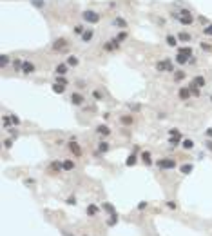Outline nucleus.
I'll return each mask as SVG.
<instances>
[{
	"instance_id": "1",
	"label": "nucleus",
	"mask_w": 212,
	"mask_h": 236,
	"mask_svg": "<svg viewBox=\"0 0 212 236\" xmlns=\"http://www.w3.org/2000/svg\"><path fill=\"white\" fill-rule=\"evenodd\" d=\"M176 20H180L183 25H191L192 22H194V16H192V13L189 11V9H181V13L180 15H172Z\"/></svg>"
},
{
	"instance_id": "2",
	"label": "nucleus",
	"mask_w": 212,
	"mask_h": 236,
	"mask_svg": "<svg viewBox=\"0 0 212 236\" xmlns=\"http://www.w3.org/2000/svg\"><path fill=\"white\" fill-rule=\"evenodd\" d=\"M156 69L158 71H169V73H172L174 71V64H172L171 58H165V60H160L156 64Z\"/></svg>"
},
{
	"instance_id": "3",
	"label": "nucleus",
	"mask_w": 212,
	"mask_h": 236,
	"mask_svg": "<svg viewBox=\"0 0 212 236\" xmlns=\"http://www.w3.org/2000/svg\"><path fill=\"white\" fill-rule=\"evenodd\" d=\"M82 18H83L85 22H91V24H96V22H100V15H98L96 11H91V9H87V11H83V15H82Z\"/></svg>"
},
{
	"instance_id": "4",
	"label": "nucleus",
	"mask_w": 212,
	"mask_h": 236,
	"mask_svg": "<svg viewBox=\"0 0 212 236\" xmlns=\"http://www.w3.org/2000/svg\"><path fill=\"white\" fill-rule=\"evenodd\" d=\"M156 165H158L160 169H174L178 164H176V160H172V158H163V160H158Z\"/></svg>"
},
{
	"instance_id": "5",
	"label": "nucleus",
	"mask_w": 212,
	"mask_h": 236,
	"mask_svg": "<svg viewBox=\"0 0 212 236\" xmlns=\"http://www.w3.org/2000/svg\"><path fill=\"white\" fill-rule=\"evenodd\" d=\"M71 104H73V105H83V104H85V98H83L80 93H71Z\"/></svg>"
},
{
	"instance_id": "6",
	"label": "nucleus",
	"mask_w": 212,
	"mask_h": 236,
	"mask_svg": "<svg viewBox=\"0 0 212 236\" xmlns=\"http://www.w3.org/2000/svg\"><path fill=\"white\" fill-rule=\"evenodd\" d=\"M118 47H120V40H118V38H113V40H109V42L103 44V49H105V51H113V49H118Z\"/></svg>"
},
{
	"instance_id": "7",
	"label": "nucleus",
	"mask_w": 212,
	"mask_h": 236,
	"mask_svg": "<svg viewBox=\"0 0 212 236\" xmlns=\"http://www.w3.org/2000/svg\"><path fill=\"white\" fill-rule=\"evenodd\" d=\"M65 45H67V40H65V38H58V40L53 42V49H54V51H62V49H65Z\"/></svg>"
},
{
	"instance_id": "8",
	"label": "nucleus",
	"mask_w": 212,
	"mask_h": 236,
	"mask_svg": "<svg viewBox=\"0 0 212 236\" xmlns=\"http://www.w3.org/2000/svg\"><path fill=\"white\" fill-rule=\"evenodd\" d=\"M181 140V133L178 129H171V145H176Z\"/></svg>"
},
{
	"instance_id": "9",
	"label": "nucleus",
	"mask_w": 212,
	"mask_h": 236,
	"mask_svg": "<svg viewBox=\"0 0 212 236\" xmlns=\"http://www.w3.org/2000/svg\"><path fill=\"white\" fill-rule=\"evenodd\" d=\"M22 73H25V75L34 73V64H33V62H29V60H25V62H24V65H22Z\"/></svg>"
},
{
	"instance_id": "10",
	"label": "nucleus",
	"mask_w": 212,
	"mask_h": 236,
	"mask_svg": "<svg viewBox=\"0 0 212 236\" xmlns=\"http://www.w3.org/2000/svg\"><path fill=\"white\" fill-rule=\"evenodd\" d=\"M178 96H180V100H189V96H191V89L189 87H180L178 89Z\"/></svg>"
},
{
	"instance_id": "11",
	"label": "nucleus",
	"mask_w": 212,
	"mask_h": 236,
	"mask_svg": "<svg viewBox=\"0 0 212 236\" xmlns=\"http://www.w3.org/2000/svg\"><path fill=\"white\" fill-rule=\"evenodd\" d=\"M96 133H98L100 136H109V135H111V127L105 125V124H102V125L96 127Z\"/></svg>"
},
{
	"instance_id": "12",
	"label": "nucleus",
	"mask_w": 212,
	"mask_h": 236,
	"mask_svg": "<svg viewBox=\"0 0 212 236\" xmlns=\"http://www.w3.org/2000/svg\"><path fill=\"white\" fill-rule=\"evenodd\" d=\"M69 151H71L74 156H80V155H82V149H80V145H78L74 140H71V142H69Z\"/></svg>"
},
{
	"instance_id": "13",
	"label": "nucleus",
	"mask_w": 212,
	"mask_h": 236,
	"mask_svg": "<svg viewBox=\"0 0 212 236\" xmlns=\"http://www.w3.org/2000/svg\"><path fill=\"white\" fill-rule=\"evenodd\" d=\"M98 213H100V205H94V204L87 205V209H85V214H87V216H96Z\"/></svg>"
},
{
	"instance_id": "14",
	"label": "nucleus",
	"mask_w": 212,
	"mask_h": 236,
	"mask_svg": "<svg viewBox=\"0 0 212 236\" xmlns=\"http://www.w3.org/2000/svg\"><path fill=\"white\" fill-rule=\"evenodd\" d=\"M187 87L191 89V95H194V96H200V95H201V87H200L196 82H191Z\"/></svg>"
},
{
	"instance_id": "15",
	"label": "nucleus",
	"mask_w": 212,
	"mask_h": 236,
	"mask_svg": "<svg viewBox=\"0 0 212 236\" xmlns=\"http://www.w3.org/2000/svg\"><path fill=\"white\" fill-rule=\"evenodd\" d=\"M142 162H143L147 167H151V165L154 164V162H152V156H151V153H149V151H143V153H142Z\"/></svg>"
},
{
	"instance_id": "16",
	"label": "nucleus",
	"mask_w": 212,
	"mask_h": 236,
	"mask_svg": "<svg viewBox=\"0 0 212 236\" xmlns=\"http://www.w3.org/2000/svg\"><path fill=\"white\" fill-rule=\"evenodd\" d=\"M93 36H94V29H85L83 35H82V40H83V42H91Z\"/></svg>"
},
{
	"instance_id": "17",
	"label": "nucleus",
	"mask_w": 212,
	"mask_h": 236,
	"mask_svg": "<svg viewBox=\"0 0 212 236\" xmlns=\"http://www.w3.org/2000/svg\"><path fill=\"white\" fill-rule=\"evenodd\" d=\"M65 64H67L69 67H76V65L80 64V60H78V56H73V55H71V56L65 58Z\"/></svg>"
},
{
	"instance_id": "18",
	"label": "nucleus",
	"mask_w": 212,
	"mask_h": 236,
	"mask_svg": "<svg viewBox=\"0 0 212 236\" xmlns=\"http://www.w3.org/2000/svg\"><path fill=\"white\" fill-rule=\"evenodd\" d=\"M138 164V158H136V153H132V155H129L127 156V160H125V165L127 167H132V165H136Z\"/></svg>"
},
{
	"instance_id": "19",
	"label": "nucleus",
	"mask_w": 212,
	"mask_h": 236,
	"mask_svg": "<svg viewBox=\"0 0 212 236\" xmlns=\"http://www.w3.org/2000/svg\"><path fill=\"white\" fill-rule=\"evenodd\" d=\"M67 69H69V65H67V64H58V65H56V69H54V73H56V75H65V73H67Z\"/></svg>"
},
{
	"instance_id": "20",
	"label": "nucleus",
	"mask_w": 212,
	"mask_h": 236,
	"mask_svg": "<svg viewBox=\"0 0 212 236\" xmlns=\"http://www.w3.org/2000/svg\"><path fill=\"white\" fill-rule=\"evenodd\" d=\"M181 147H183L185 151H191V149H194V142H192L191 138H185V140L181 142Z\"/></svg>"
},
{
	"instance_id": "21",
	"label": "nucleus",
	"mask_w": 212,
	"mask_h": 236,
	"mask_svg": "<svg viewBox=\"0 0 212 236\" xmlns=\"http://www.w3.org/2000/svg\"><path fill=\"white\" fill-rule=\"evenodd\" d=\"M62 165H64V171H73V169H74V162H73L71 158L64 160V162H62Z\"/></svg>"
},
{
	"instance_id": "22",
	"label": "nucleus",
	"mask_w": 212,
	"mask_h": 236,
	"mask_svg": "<svg viewBox=\"0 0 212 236\" xmlns=\"http://www.w3.org/2000/svg\"><path fill=\"white\" fill-rule=\"evenodd\" d=\"M189 58H191V56H187V55H181V53H178V56H176V62H178L180 65H185V64L189 62Z\"/></svg>"
},
{
	"instance_id": "23",
	"label": "nucleus",
	"mask_w": 212,
	"mask_h": 236,
	"mask_svg": "<svg viewBox=\"0 0 212 236\" xmlns=\"http://www.w3.org/2000/svg\"><path fill=\"white\" fill-rule=\"evenodd\" d=\"M120 122H122L123 125H131V124L134 122V118H132L131 115H123V116H120Z\"/></svg>"
},
{
	"instance_id": "24",
	"label": "nucleus",
	"mask_w": 212,
	"mask_h": 236,
	"mask_svg": "<svg viewBox=\"0 0 212 236\" xmlns=\"http://www.w3.org/2000/svg\"><path fill=\"white\" fill-rule=\"evenodd\" d=\"M165 42H167V45H171V47H174V45H178V38H176V36H172V35H167V38H165Z\"/></svg>"
},
{
	"instance_id": "25",
	"label": "nucleus",
	"mask_w": 212,
	"mask_h": 236,
	"mask_svg": "<svg viewBox=\"0 0 212 236\" xmlns=\"http://www.w3.org/2000/svg\"><path fill=\"white\" fill-rule=\"evenodd\" d=\"M178 53L187 55V56H192V47H189V45H181V47L178 49Z\"/></svg>"
},
{
	"instance_id": "26",
	"label": "nucleus",
	"mask_w": 212,
	"mask_h": 236,
	"mask_svg": "<svg viewBox=\"0 0 212 236\" xmlns=\"http://www.w3.org/2000/svg\"><path fill=\"white\" fill-rule=\"evenodd\" d=\"M192 169H194V165H192V164H183V165L180 167V171H181L183 175H189V173H192Z\"/></svg>"
},
{
	"instance_id": "27",
	"label": "nucleus",
	"mask_w": 212,
	"mask_h": 236,
	"mask_svg": "<svg viewBox=\"0 0 212 236\" xmlns=\"http://www.w3.org/2000/svg\"><path fill=\"white\" fill-rule=\"evenodd\" d=\"M53 91H54L56 95H62V93L65 91V85H62V84H56V82H54V84H53Z\"/></svg>"
},
{
	"instance_id": "28",
	"label": "nucleus",
	"mask_w": 212,
	"mask_h": 236,
	"mask_svg": "<svg viewBox=\"0 0 212 236\" xmlns=\"http://www.w3.org/2000/svg\"><path fill=\"white\" fill-rule=\"evenodd\" d=\"M116 224H118V213L111 214V216H109V220H107V225H109V227H113V225H116Z\"/></svg>"
},
{
	"instance_id": "29",
	"label": "nucleus",
	"mask_w": 212,
	"mask_h": 236,
	"mask_svg": "<svg viewBox=\"0 0 212 236\" xmlns=\"http://www.w3.org/2000/svg\"><path fill=\"white\" fill-rule=\"evenodd\" d=\"M109 147H111V145H109L107 142H100V144H98V153H107Z\"/></svg>"
},
{
	"instance_id": "30",
	"label": "nucleus",
	"mask_w": 212,
	"mask_h": 236,
	"mask_svg": "<svg viewBox=\"0 0 212 236\" xmlns=\"http://www.w3.org/2000/svg\"><path fill=\"white\" fill-rule=\"evenodd\" d=\"M178 38H180L181 42H191V35H189V33H185V31H181V33L178 35Z\"/></svg>"
},
{
	"instance_id": "31",
	"label": "nucleus",
	"mask_w": 212,
	"mask_h": 236,
	"mask_svg": "<svg viewBox=\"0 0 212 236\" xmlns=\"http://www.w3.org/2000/svg\"><path fill=\"white\" fill-rule=\"evenodd\" d=\"M185 76H187L185 71H176V73H174V80H176V82H181Z\"/></svg>"
},
{
	"instance_id": "32",
	"label": "nucleus",
	"mask_w": 212,
	"mask_h": 236,
	"mask_svg": "<svg viewBox=\"0 0 212 236\" xmlns=\"http://www.w3.org/2000/svg\"><path fill=\"white\" fill-rule=\"evenodd\" d=\"M102 207H103V209H105L107 213H111V214H114V213H116V211H114V205H113V204H109V202H105V204H103Z\"/></svg>"
},
{
	"instance_id": "33",
	"label": "nucleus",
	"mask_w": 212,
	"mask_h": 236,
	"mask_svg": "<svg viewBox=\"0 0 212 236\" xmlns=\"http://www.w3.org/2000/svg\"><path fill=\"white\" fill-rule=\"evenodd\" d=\"M56 84H62V85H67V78L64 75H56Z\"/></svg>"
},
{
	"instance_id": "34",
	"label": "nucleus",
	"mask_w": 212,
	"mask_h": 236,
	"mask_svg": "<svg viewBox=\"0 0 212 236\" xmlns=\"http://www.w3.org/2000/svg\"><path fill=\"white\" fill-rule=\"evenodd\" d=\"M192 82H196L200 87H203V85H205V78H203V76H194V80H192Z\"/></svg>"
},
{
	"instance_id": "35",
	"label": "nucleus",
	"mask_w": 212,
	"mask_h": 236,
	"mask_svg": "<svg viewBox=\"0 0 212 236\" xmlns=\"http://www.w3.org/2000/svg\"><path fill=\"white\" fill-rule=\"evenodd\" d=\"M51 169H53V171H60V169H64V165H62V162H53V164H51Z\"/></svg>"
},
{
	"instance_id": "36",
	"label": "nucleus",
	"mask_w": 212,
	"mask_h": 236,
	"mask_svg": "<svg viewBox=\"0 0 212 236\" xmlns=\"http://www.w3.org/2000/svg\"><path fill=\"white\" fill-rule=\"evenodd\" d=\"M165 205H167V207H169V209H172V211H176V209H178V204H176V202H174V200H169V202H167V204H165Z\"/></svg>"
},
{
	"instance_id": "37",
	"label": "nucleus",
	"mask_w": 212,
	"mask_h": 236,
	"mask_svg": "<svg viewBox=\"0 0 212 236\" xmlns=\"http://www.w3.org/2000/svg\"><path fill=\"white\" fill-rule=\"evenodd\" d=\"M114 24L120 25V27H125V25H127V22H125L123 18H114Z\"/></svg>"
},
{
	"instance_id": "38",
	"label": "nucleus",
	"mask_w": 212,
	"mask_h": 236,
	"mask_svg": "<svg viewBox=\"0 0 212 236\" xmlns=\"http://www.w3.org/2000/svg\"><path fill=\"white\" fill-rule=\"evenodd\" d=\"M127 36H129V33H127V31H120V33H118V36H116V38H118V40H120V42H122V40H125V38H127Z\"/></svg>"
},
{
	"instance_id": "39",
	"label": "nucleus",
	"mask_w": 212,
	"mask_h": 236,
	"mask_svg": "<svg viewBox=\"0 0 212 236\" xmlns=\"http://www.w3.org/2000/svg\"><path fill=\"white\" fill-rule=\"evenodd\" d=\"M0 64H2V67H5V65L9 64V56H7V55H2V58H0Z\"/></svg>"
},
{
	"instance_id": "40",
	"label": "nucleus",
	"mask_w": 212,
	"mask_h": 236,
	"mask_svg": "<svg viewBox=\"0 0 212 236\" xmlns=\"http://www.w3.org/2000/svg\"><path fill=\"white\" fill-rule=\"evenodd\" d=\"M13 65H15V69H22V65H24V62H22L20 58H16V60L13 62Z\"/></svg>"
},
{
	"instance_id": "41",
	"label": "nucleus",
	"mask_w": 212,
	"mask_h": 236,
	"mask_svg": "<svg viewBox=\"0 0 212 236\" xmlns=\"http://www.w3.org/2000/svg\"><path fill=\"white\" fill-rule=\"evenodd\" d=\"M200 47H201V49H203V51H212L210 44H207V42H201V44H200Z\"/></svg>"
},
{
	"instance_id": "42",
	"label": "nucleus",
	"mask_w": 212,
	"mask_h": 236,
	"mask_svg": "<svg viewBox=\"0 0 212 236\" xmlns=\"http://www.w3.org/2000/svg\"><path fill=\"white\" fill-rule=\"evenodd\" d=\"M9 118H11V124H15V125H18V124H20V118H18L16 115H11Z\"/></svg>"
},
{
	"instance_id": "43",
	"label": "nucleus",
	"mask_w": 212,
	"mask_h": 236,
	"mask_svg": "<svg viewBox=\"0 0 212 236\" xmlns=\"http://www.w3.org/2000/svg\"><path fill=\"white\" fill-rule=\"evenodd\" d=\"M31 2H33V5H36V7H44V5H45L44 0H31Z\"/></svg>"
},
{
	"instance_id": "44",
	"label": "nucleus",
	"mask_w": 212,
	"mask_h": 236,
	"mask_svg": "<svg viewBox=\"0 0 212 236\" xmlns=\"http://www.w3.org/2000/svg\"><path fill=\"white\" fill-rule=\"evenodd\" d=\"M203 33H205V35H209V36H212V24H209V25L203 29Z\"/></svg>"
},
{
	"instance_id": "45",
	"label": "nucleus",
	"mask_w": 212,
	"mask_h": 236,
	"mask_svg": "<svg viewBox=\"0 0 212 236\" xmlns=\"http://www.w3.org/2000/svg\"><path fill=\"white\" fill-rule=\"evenodd\" d=\"M74 35H83V27H82V25H76V27H74Z\"/></svg>"
},
{
	"instance_id": "46",
	"label": "nucleus",
	"mask_w": 212,
	"mask_h": 236,
	"mask_svg": "<svg viewBox=\"0 0 212 236\" xmlns=\"http://www.w3.org/2000/svg\"><path fill=\"white\" fill-rule=\"evenodd\" d=\"M2 124H4L5 127H7V125H11V118H9V116H4V118H2Z\"/></svg>"
},
{
	"instance_id": "47",
	"label": "nucleus",
	"mask_w": 212,
	"mask_h": 236,
	"mask_svg": "<svg viewBox=\"0 0 212 236\" xmlns=\"http://www.w3.org/2000/svg\"><path fill=\"white\" fill-rule=\"evenodd\" d=\"M11 145H13V140H11V138H7V140H4V147H5V149H9Z\"/></svg>"
},
{
	"instance_id": "48",
	"label": "nucleus",
	"mask_w": 212,
	"mask_h": 236,
	"mask_svg": "<svg viewBox=\"0 0 212 236\" xmlns=\"http://www.w3.org/2000/svg\"><path fill=\"white\" fill-rule=\"evenodd\" d=\"M93 96H94L96 100H102V93H100V91H93Z\"/></svg>"
},
{
	"instance_id": "49",
	"label": "nucleus",
	"mask_w": 212,
	"mask_h": 236,
	"mask_svg": "<svg viewBox=\"0 0 212 236\" xmlns=\"http://www.w3.org/2000/svg\"><path fill=\"white\" fill-rule=\"evenodd\" d=\"M145 207H147V202H140L138 204V211H143Z\"/></svg>"
},
{
	"instance_id": "50",
	"label": "nucleus",
	"mask_w": 212,
	"mask_h": 236,
	"mask_svg": "<svg viewBox=\"0 0 212 236\" xmlns=\"http://www.w3.org/2000/svg\"><path fill=\"white\" fill-rule=\"evenodd\" d=\"M198 20H200L201 24H209V20H207V16H198Z\"/></svg>"
},
{
	"instance_id": "51",
	"label": "nucleus",
	"mask_w": 212,
	"mask_h": 236,
	"mask_svg": "<svg viewBox=\"0 0 212 236\" xmlns=\"http://www.w3.org/2000/svg\"><path fill=\"white\" fill-rule=\"evenodd\" d=\"M67 204H71V205H74V204H76V198H74V196H71V198H67Z\"/></svg>"
},
{
	"instance_id": "52",
	"label": "nucleus",
	"mask_w": 212,
	"mask_h": 236,
	"mask_svg": "<svg viewBox=\"0 0 212 236\" xmlns=\"http://www.w3.org/2000/svg\"><path fill=\"white\" fill-rule=\"evenodd\" d=\"M205 135H207V136L212 140V127H209V129H207V133H205Z\"/></svg>"
},
{
	"instance_id": "53",
	"label": "nucleus",
	"mask_w": 212,
	"mask_h": 236,
	"mask_svg": "<svg viewBox=\"0 0 212 236\" xmlns=\"http://www.w3.org/2000/svg\"><path fill=\"white\" fill-rule=\"evenodd\" d=\"M189 64H191V65H194V64H196V58H194V56H191V58H189Z\"/></svg>"
},
{
	"instance_id": "54",
	"label": "nucleus",
	"mask_w": 212,
	"mask_h": 236,
	"mask_svg": "<svg viewBox=\"0 0 212 236\" xmlns=\"http://www.w3.org/2000/svg\"><path fill=\"white\" fill-rule=\"evenodd\" d=\"M207 149L212 153V140H209V142H207Z\"/></svg>"
},
{
	"instance_id": "55",
	"label": "nucleus",
	"mask_w": 212,
	"mask_h": 236,
	"mask_svg": "<svg viewBox=\"0 0 212 236\" xmlns=\"http://www.w3.org/2000/svg\"><path fill=\"white\" fill-rule=\"evenodd\" d=\"M9 133H11V136H13V138H15V136H16V133H18V131H16V129H11V131H9Z\"/></svg>"
}]
</instances>
